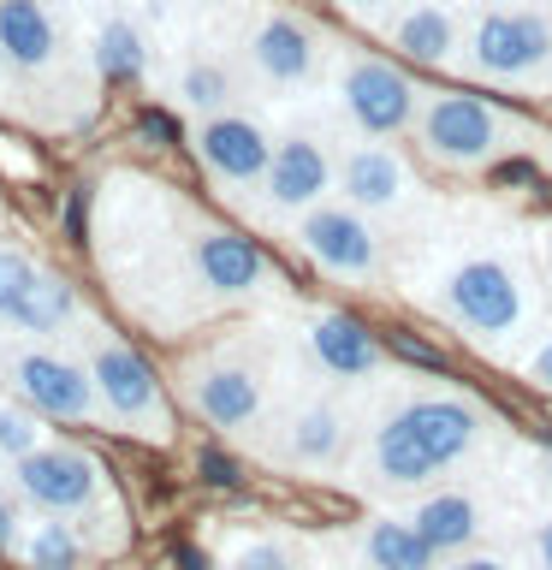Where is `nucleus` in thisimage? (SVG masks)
I'll use <instances>...</instances> for the list:
<instances>
[{"label": "nucleus", "mask_w": 552, "mask_h": 570, "mask_svg": "<svg viewBox=\"0 0 552 570\" xmlns=\"http://www.w3.org/2000/svg\"><path fill=\"white\" fill-rule=\"evenodd\" d=\"M30 279H36V262H30V256H18L12 244H0V321H12L18 297L30 292Z\"/></svg>", "instance_id": "obj_27"}, {"label": "nucleus", "mask_w": 552, "mask_h": 570, "mask_svg": "<svg viewBox=\"0 0 552 570\" xmlns=\"http://www.w3.org/2000/svg\"><path fill=\"white\" fill-rule=\"evenodd\" d=\"M12 559L24 570H78L83 534L71 529V517H36V523H24V541H18Z\"/></svg>", "instance_id": "obj_23"}, {"label": "nucleus", "mask_w": 552, "mask_h": 570, "mask_svg": "<svg viewBox=\"0 0 552 570\" xmlns=\"http://www.w3.org/2000/svg\"><path fill=\"white\" fill-rule=\"evenodd\" d=\"M445 570H511V559H499V552H463V559L445 564Z\"/></svg>", "instance_id": "obj_33"}, {"label": "nucleus", "mask_w": 552, "mask_h": 570, "mask_svg": "<svg viewBox=\"0 0 552 570\" xmlns=\"http://www.w3.org/2000/svg\"><path fill=\"white\" fill-rule=\"evenodd\" d=\"M523 374H529L534 386H546V392H552V333H546L541 345H534V351L523 356Z\"/></svg>", "instance_id": "obj_31"}, {"label": "nucleus", "mask_w": 552, "mask_h": 570, "mask_svg": "<svg viewBox=\"0 0 552 570\" xmlns=\"http://www.w3.org/2000/svg\"><path fill=\"white\" fill-rule=\"evenodd\" d=\"M231 570H309V564H303L292 547H279V541H249Z\"/></svg>", "instance_id": "obj_28"}, {"label": "nucleus", "mask_w": 552, "mask_h": 570, "mask_svg": "<svg viewBox=\"0 0 552 570\" xmlns=\"http://www.w3.org/2000/svg\"><path fill=\"white\" fill-rule=\"evenodd\" d=\"M0 48L12 60V78H48L66 60V30L48 0H0Z\"/></svg>", "instance_id": "obj_15"}, {"label": "nucleus", "mask_w": 552, "mask_h": 570, "mask_svg": "<svg viewBox=\"0 0 552 570\" xmlns=\"http://www.w3.org/2000/svg\"><path fill=\"white\" fill-rule=\"evenodd\" d=\"M196 470H203L208 488H238V463H231L226 452H203V458H196Z\"/></svg>", "instance_id": "obj_30"}, {"label": "nucleus", "mask_w": 552, "mask_h": 570, "mask_svg": "<svg viewBox=\"0 0 552 570\" xmlns=\"http://www.w3.org/2000/svg\"><path fill=\"white\" fill-rule=\"evenodd\" d=\"M416 137L440 167H487V160L499 155V142H505V114H499L493 101H481V96L440 89V96L422 101Z\"/></svg>", "instance_id": "obj_7"}, {"label": "nucleus", "mask_w": 552, "mask_h": 570, "mask_svg": "<svg viewBox=\"0 0 552 570\" xmlns=\"http://www.w3.org/2000/svg\"><path fill=\"white\" fill-rule=\"evenodd\" d=\"M338 7H351V12H381L386 0H338Z\"/></svg>", "instance_id": "obj_38"}, {"label": "nucleus", "mask_w": 552, "mask_h": 570, "mask_svg": "<svg viewBox=\"0 0 552 570\" xmlns=\"http://www.w3.org/2000/svg\"><path fill=\"white\" fill-rule=\"evenodd\" d=\"M178 101L190 107V114H226L231 101V71L220 60H190L185 71H178Z\"/></svg>", "instance_id": "obj_25"}, {"label": "nucleus", "mask_w": 552, "mask_h": 570, "mask_svg": "<svg viewBox=\"0 0 552 570\" xmlns=\"http://www.w3.org/2000/svg\"><path fill=\"white\" fill-rule=\"evenodd\" d=\"M12 488L42 517H89L107 499V470H101L96 452H83V445L48 440V445H36L30 458L12 463Z\"/></svg>", "instance_id": "obj_6"}, {"label": "nucleus", "mask_w": 552, "mask_h": 570, "mask_svg": "<svg viewBox=\"0 0 552 570\" xmlns=\"http://www.w3.org/2000/svg\"><path fill=\"white\" fill-rule=\"evenodd\" d=\"M297 249L309 256L327 279H374L381 267V238L351 203H321L297 220Z\"/></svg>", "instance_id": "obj_10"}, {"label": "nucleus", "mask_w": 552, "mask_h": 570, "mask_svg": "<svg viewBox=\"0 0 552 570\" xmlns=\"http://www.w3.org/2000/svg\"><path fill=\"white\" fill-rule=\"evenodd\" d=\"M24 493H0V552H18V541H24Z\"/></svg>", "instance_id": "obj_29"}, {"label": "nucleus", "mask_w": 552, "mask_h": 570, "mask_svg": "<svg viewBox=\"0 0 552 570\" xmlns=\"http://www.w3.org/2000/svg\"><path fill=\"white\" fill-rule=\"evenodd\" d=\"M190 267H196V279L208 285L214 297H226V303H238V297H256L267 292V256L249 238H238V232H226V226H203L190 238Z\"/></svg>", "instance_id": "obj_13"}, {"label": "nucleus", "mask_w": 552, "mask_h": 570, "mask_svg": "<svg viewBox=\"0 0 552 570\" xmlns=\"http://www.w3.org/2000/svg\"><path fill=\"white\" fill-rule=\"evenodd\" d=\"M309 356L321 368L333 374V381H368V374H381V338H374L356 315H338V309H321L309 315Z\"/></svg>", "instance_id": "obj_18"}, {"label": "nucleus", "mask_w": 552, "mask_h": 570, "mask_svg": "<svg viewBox=\"0 0 552 570\" xmlns=\"http://www.w3.org/2000/svg\"><path fill=\"white\" fill-rule=\"evenodd\" d=\"M249 66H256L262 83L274 89H297L315 78L321 66V36L303 24L297 12H267L256 30H249Z\"/></svg>", "instance_id": "obj_14"}, {"label": "nucleus", "mask_w": 552, "mask_h": 570, "mask_svg": "<svg viewBox=\"0 0 552 570\" xmlns=\"http://www.w3.org/2000/svg\"><path fill=\"white\" fill-rule=\"evenodd\" d=\"M185 399L208 428L244 434V428H256L262 410H267V381H262L256 363H244V356H203V363L185 368Z\"/></svg>", "instance_id": "obj_9"}, {"label": "nucleus", "mask_w": 552, "mask_h": 570, "mask_svg": "<svg viewBox=\"0 0 552 570\" xmlns=\"http://www.w3.org/2000/svg\"><path fill=\"white\" fill-rule=\"evenodd\" d=\"M392 345H398L410 363H422V368H445V356L434 345H422V338H410V333H392Z\"/></svg>", "instance_id": "obj_32"}, {"label": "nucleus", "mask_w": 552, "mask_h": 570, "mask_svg": "<svg viewBox=\"0 0 552 570\" xmlns=\"http://www.w3.org/2000/svg\"><path fill=\"white\" fill-rule=\"evenodd\" d=\"M463 66L487 83H523L552 60V18L534 7H493L463 36Z\"/></svg>", "instance_id": "obj_5"}, {"label": "nucleus", "mask_w": 552, "mask_h": 570, "mask_svg": "<svg viewBox=\"0 0 552 570\" xmlns=\"http://www.w3.org/2000/svg\"><path fill=\"white\" fill-rule=\"evenodd\" d=\"M196 160H203V173L214 185L226 190H262L267 178V160H274V137H267V125L256 114H208L196 125Z\"/></svg>", "instance_id": "obj_12"}, {"label": "nucleus", "mask_w": 552, "mask_h": 570, "mask_svg": "<svg viewBox=\"0 0 552 570\" xmlns=\"http://www.w3.org/2000/svg\"><path fill=\"white\" fill-rule=\"evenodd\" d=\"M12 327L24 338H60L66 327H83V303H78V292H71V279L36 267L30 292L18 297V309H12Z\"/></svg>", "instance_id": "obj_20"}, {"label": "nucleus", "mask_w": 552, "mask_h": 570, "mask_svg": "<svg viewBox=\"0 0 552 570\" xmlns=\"http://www.w3.org/2000/svg\"><path fill=\"white\" fill-rule=\"evenodd\" d=\"M142 137H160V142H172L178 131H172V119H167V114H142Z\"/></svg>", "instance_id": "obj_35"}, {"label": "nucleus", "mask_w": 552, "mask_h": 570, "mask_svg": "<svg viewBox=\"0 0 552 570\" xmlns=\"http://www.w3.org/2000/svg\"><path fill=\"white\" fill-rule=\"evenodd\" d=\"M83 363H89V381L101 392V416L131 428L142 440H167L172 434V404H167V386L160 374L149 368V356L137 345H125L119 333L107 327H83Z\"/></svg>", "instance_id": "obj_3"}, {"label": "nucleus", "mask_w": 552, "mask_h": 570, "mask_svg": "<svg viewBox=\"0 0 552 570\" xmlns=\"http://www.w3.org/2000/svg\"><path fill=\"white\" fill-rule=\"evenodd\" d=\"M48 416H36V410L24 399H0V458L18 463V458H30L36 445H48Z\"/></svg>", "instance_id": "obj_26"}, {"label": "nucleus", "mask_w": 552, "mask_h": 570, "mask_svg": "<svg viewBox=\"0 0 552 570\" xmlns=\"http://www.w3.org/2000/svg\"><path fill=\"white\" fill-rule=\"evenodd\" d=\"M481 434H487V416L470 399H452V392L404 399L368 434V481L386 493L427 488L434 475H445L452 463L470 458Z\"/></svg>", "instance_id": "obj_1"}, {"label": "nucleus", "mask_w": 552, "mask_h": 570, "mask_svg": "<svg viewBox=\"0 0 552 570\" xmlns=\"http://www.w3.org/2000/svg\"><path fill=\"white\" fill-rule=\"evenodd\" d=\"M96 71L114 78V83L142 78V30L131 24V18H107V24L96 30Z\"/></svg>", "instance_id": "obj_24"}, {"label": "nucleus", "mask_w": 552, "mask_h": 570, "mask_svg": "<svg viewBox=\"0 0 552 570\" xmlns=\"http://www.w3.org/2000/svg\"><path fill=\"white\" fill-rule=\"evenodd\" d=\"M338 107L345 119L363 131L368 142L398 137L410 119L422 114V89L410 83V71H398L381 53H356V60L338 71Z\"/></svg>", "instance_id": "obj_8"}, {"label": "nucleus", "mask_w": 552, "mask_h": 570, "mask_svg": "<svg viewBox=\"0 0 552 570\" xmlns=\"http://www.w3.org/2000/svg\"><path fill=\"white\" fill-rule=\"evenodd\" d=\"M386 42L416 66H445L457 48V18L440 0H410L398 18H386Z\"/></svg>", "instance_id": "obj_19"}, {"label": "nucleus", "mask_w": 552, "mask_h": 570, "mask_svg": "<svg viewBox=\"0 0 552 570\" xmlns=\"http://www.w3.org/2000/svg\"><path fill=\"white\" fill-rule=\"evenodd\" d=\"M534 564H541V570H552V517H546L541 529H534Z\"/></svg>", "instance_id": "obj_34"}, {"label": "nucleus", "mask_w": 552, "mask_h": 570, "mask_svg": "<svg viewBox=\"0 0 552 570\" xmlns=\"http://www.w3.org/2000/svg\"><path fill=\"white\" fill-rule=\"evenodd\" d=\"M12 101V60H7V48H0V107Z\"/></svg>", "instance_id": "obj_36"}, {"label": "nucleus", "mask_w": 552, "mask_h": 570, "mask_svg": "<svg viewBox=\"0 0 552 570\" xmlns=\"http://www.w3.org/2000/svg\"><path fill=\"white\" fill-rule=\"evenodd\" d=\"M338 190L363 214H392L410 203V167L386 142H356V149L338 155Z\"/></svg>", "instance_id": "obj_16"}, {"label": "nucleus", "mask_w": 552, "mask_h": 570, "mask_svg": "<svg viewBox=\"0 0 552 570\" xmlns=\"http://www.w3.org/2000/svg\"><path fill=\"white\" fill-rule=\"evenodd\" d=\"M7 386L12 399H24L48 422H101V392L89 381V363L53 351L48 338L7 351Z\"/></svg>", "instance_id": "obj_4"}, {"label": "nucleus", "mask_w": 552, "mask_h": 570, "mask_svg": "<svg viewBox=\"0 0 552 570\" xmlns=\"http://www.w3.org/2000/svg\"><path fill=\"white\" fill-rule=\"evenodd\" d=\"M434 309L463 327L475 345H511L529 327V279L516 274L505 256H470L440 279Z\"/></svg>", "instance_id": "obj_2"}, {"label": "nucleus", "mask_w": 552, "mask_h": 570, "mask_svg": "<svg viewBox=\"0 0 552 570\" xmlns=\"http://www.w3.org/2000/svg\"><path fill=\"white\" fill-rule=\"evenodd\" d=\"M338 185V160L315 131H292L274 142V160H267L262 178V203L267 214H285V220H303L309 208L327 203V190Z\"/></svg>", "instance_id": "obj_11"}, {"label": "nucleus", "mask_w": 552, "mask_h": 570, "mask_svg": "<svg viewBox=\"0 0 552 570\" xmlns=\"http://www.w3.org/2000/svg\"><path fill=\"white\" fill-rule=\"evenodd\" d=\"M178 570H208V559L196 547H178Z\"/></svg>", "instance_id": "obj_37"}, {"label": "nucleus", "mask_w": 552, "mask_h": 570, "mask_svg": "<svg viewBox=\"0 0 552 570\" xmlns=\"http://www.w3.org/2000/svg\"><path fill=\"white\" fill-rule=\"evenodd\" d=\"M345 445H351L345 410H338L333 399H309V404H297L292 416L279 422L274 458L292 463V470H327V463H338Z\"/></svg>", "instance_id": "obj_17"}, {"label": "nucleus", "mask_w": 552, "mask_h": 570, "mask_svg": "<svg viewBox=\"0 0 552 570\" xmlns=\"http://www.w3.org/2000/svg\"><path fill=\"white\" fill-rule=\"evenodd\" d=\"M363 559L368 570H434L440 552L427 547V534L410 517H374L363 529Z\"/></svg>", "instance_id": "obj_22"}, {"label": "nucleus", "mask_w": 552, "mask_h": 570, "mask_svg": "<svg viewBox=\"0 0 552 570\" xmlns=\"http://www.w3.org/2000/svg\"><path fill=\"white\" fill-rule=\"evenodd\" d=\"M410 523L427 534V547L440 552H463L481 541V529H487V511H481L475 493H427L416 511H410Z\"/></svg>", "instance_id": "obj_21"}]
</instances>
